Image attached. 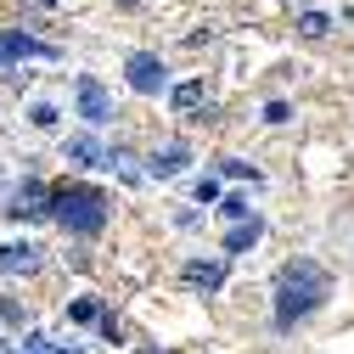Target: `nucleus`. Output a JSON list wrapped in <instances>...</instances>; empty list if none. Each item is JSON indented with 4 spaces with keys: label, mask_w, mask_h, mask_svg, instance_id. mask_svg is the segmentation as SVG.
<instances>
[{
    "label": "nucleus",
    "mask_w": 354,
    "mask_h": 354,
    "mask_svg": "<svg viewBox=\"0 0 354 354\" xmlns=\"http://www.w3.org/2000/svg\"><path fill=\"white\" fill-rule=\"evenodd\" d=\"M326 298H332V276L321 270L315 259H292V264H281V276H276V326H281V332L304 326Z\"/></svg>",
    "instance_id": "1"
},
{
    "label": "nucleus",
    "mask_w": 354,
    "mask_h": 354,
    "mask_svg": "<svg viewBox=\"0 0 354 354\" xmlns=\"http://www.w3.org/2000/svg\"><path fill=\"white\" fill-rule=\"evenodd\" d=\"M107 214H113V203H107L102 186H79V180L51 186V219L62 231H73V236H102Z\"/></svg>",
    "instance_id": "2"
},
{
    "label": "nucleus",
    "mask_w": 354,
    "mask_h": 354,
    "mask_svg": "<svg viewBox=\"0 0 354 354\" xmlns=\"http://www.w3.org/2000/svg\"><path fill=\"white\" fill-rule=\"evenodd\" d=\"M12 62H57V46L12 28V34H0V68H12Z\"/></svg>",
    "instance_id": "3"
},
{
    "label": "nucleus",
    "mask_w": 354,
    "mask_h": 354,
    "mask_svg": "<svg viewBox=\"0 0 354 354\" xmlns=\"http://www.w3.org/2000/svg\"><path fill=\"white\" fill-rule=\"evenodd\" d=\"M124 68H129V91H141V96H158V91H169V68H163V57H152V51H136Z\"/></svg>",
    "instance_id": "4"
},
{
    "label": "nucleus",
    "mask_w": 354,
    "mask_h": 354,
    "mask_svg": "<svg viewBox=\"0 0 354 354\" xmlns=\"http://www.w3.org/2000/svg\"><path fill=\"white\" fill-rule=\"evenodd\" d=\"M73 102H79V118H84V124H107V118H113V102H107V91H102V79H91V73L73 84Z\"/></svg>",
    "instance_id": "5"
},
{
    "label": "nucleus",
    "mask_w": 354,
    "mask_h": 354,
    "mask_svg": "<svg viewBox=\"0 0 354 354\" xmlns=\"http://www.w3.org/2000/svg\"><path fill=\"white\" fill-rule=\"evenodd\" d=\"M12 219H39V214H51V186H39V180H23L12 192Z\"/></svg>",
    "instance_id": "6"
},
{
    "label": "nucleus",
    "mask_w": 354,
    "mask_h": 354,
    "mask_svg": "<svg viewBox=\"0 0 354 354\" xmlns=\"http://www.w3.org/2000/svg\"><path fill=\"white\" fill-rule=\"evenodd\" d=\"M39 253H46V248H34V242H6V248H0V270L34 276V270H39Z\"/></svg>",
    "instance_id": "7"
},
{
    "label": "nucleus",
    "mask_w": 354,
    "mask_h": 354,
    "mask_svg": "<svg viewBox=\"0 0 354 354\" xmlns=\"http://www.w3.org/2000/svg\"><path fill=\"white\" fill-rule=\"evenodd\" d=\"M186 163H192V152L174 141V147H163V152H152V158H147V174H158V180H174V174H180Z\"/></svg>",
    "instance_id": "8"
},
{
    "label": "nucleus",
    "mask_w": 354,
    "mask_h": 354,
    "mask_svg": "<svg viewBox=\"0 0 354 354\" xmlns=\"http://www.w3.org/2000/svg\"><path fill=\"white\" fill-rule=\"evenodd\" d=\"M186 281L203 287V292H219V281H225V264H203V259H192V264H186Z\"/></svg>",
    "instance_id": "9"
},
{
    "label": "nucleus",
    "mask_w": 354,
    "mask_h": 354,
    "mask_svg": "<svg viewBox=\"0 0 354 354\" xmlns=\"http://www.w3.org/2000/svg\"><path fill=\"white\" fill-rule=\"evenodd\" d=\"M259 231H264V225H259V219H236V231L225 236V248H231V253H248V248L259 242Z\"/></svg>",
    "instance_id": "10"
},
{
    "label": "nucleus",
    "mask_w": 354,
    "mask_h": 354,
    "mask_svg": "<svg viewBox=\"0 0 354 354\" xmlns=\"http://www.w3.org/2000/svg\"><path fill=\"white\" fill-rule=\"evenodd\" d=\"M174 107H180V113L208 107V102H203V84H197V79H192V84H174Z\"/></svg>",
    "instance_id": "11"
},
{
    "label": "nucleus",
    "mask_w": 354,
    "mask_h": 354,
    "mask_svg": "<svg viewBox=\"0 0 354 354\" xmlns=\"http://www.w3.org/2000/svg\"><path fill=\"white\" fill-rule=\"evenodd\" d=\"M68 158H79V163H102V147H96L91 136H73V141H68Z\"/></svg>",
    "instance_id": "12"
},
{
    "label": "nucleus",
    "mask_w": 354,
    "mask_h": 354,
    "mask_svg": "<svg viewBox=\"0 0 354 354\" xmlns=\"http://www.w3.org/2000/svg\"><path fill=\"white\" fill-rule=\"evenodd\" d=\"M298 28H304L309 39H321V34L332 28V17H326V12H304V17H298Z\"/></svg>",
    "instance_id": "13"
},
{
    "label": "nucleus",
    "mask_w": 354,
    "mask_h": 354,
    "mask_svg": "<svg viewBox=\"0 0 354 354\" xmlns=\"http://www.w3.org/2000/svg\"><path fill=\"white\" fill-rule=\"evenodd\" d=\"M219 169H225L231 180H242V174H248V180H259V169H253V163H242V158H219Z\"/></svg>",
    "instance_id": "14"
},
{
    "label": "nucleus",
    "mask_w": 354,
    "mask_h": 354,
    "mask_svg": "<svg viewBox=\"0 0 354 354\" xmlns=\"http://www.w3.org/2000/svg\"><path fill=\"white\" fill-rule=\"evenodd\" d=\"M28 124H34V129H51V124H57V107H51V102H39V107L28 113Z\"/></svg>",
    "instance_id": "15"
},
{
    "label": "nucleus",
    "mask_w": 354,
    "mask_h": 354,
    "mask_svg": "<svg viewBox=\"0 0 354 354\" xmlns=\"http://www.w3.org/2000/svg\"><path fill=\"white\" fill-rule=\"evenodd\" d=\"M68 315H73V321H102V309H96L91 298H79V304H68Z\"/></svg>",
    "instance_id": "16"
},
{
    "label": "nucleus",
    "mask_w": 354,
    "mask_h": 354,
    "mask_svg": "<svg viewBox=\"0 0 354 354\" xmlns=\"http://www.w3.org/2000/svg\"><path fill=\"white\" fill-rule=\"evenodd\" d=\"M219 214H225V219H253V214H248V197H225Z\"/></svg>",
    "instance_id": "17"
},
{
    "label": "nucleus",
    "mask_w": 354,
    "mask_h": 354,
    "mask_svg": "<svg viewBox=\"0 0 354 354\" xmlns=\"http://www.w3.org/2000/svg\"><path fill=\"white\" fill-rule=\"evenodd\" d=\"M287 118H292L287 102H270V107H264V124H287Z\"/></svg>",
    "instance_id": "18"
},
{
    "label": "nucleus",
    "mask_w": 354,
    "mask_h": 354,
    "mask_svg": "<svg viewBox=\"0 0 354 354\" xmlns=\"http://www.w3.org/2000/svg\"><path fill=\"white\" fill-rule=\"evenodd\" d=\"M28 354H51V343L46 337H28Z\"/></svg>",
    "instance_id": "19"
},
{
    "label": "nucleus",
    "mask_w": 354,
    "mask_h": 354,
    "mask_svg": "<svg viewBox=\"0 0 354 354\" xmlns=\"http://www.w3.org/2000/svg\"><path fill=\"white\" fill-rule=\"evenodd\" d=\"M141 354H163V348H141Z\"/></svg>",
    "instance_id": "20"
}]
</instances>
